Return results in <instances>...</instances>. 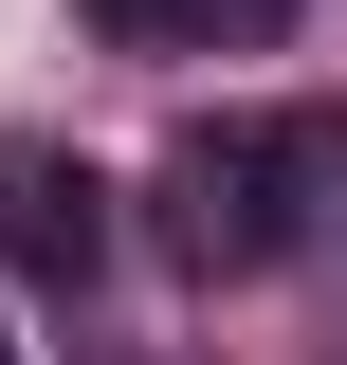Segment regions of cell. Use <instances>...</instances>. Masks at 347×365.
<instances>
[{"mask_svg": "<svg viewBox=\"0 0 347 365\" xmlns=\"http://www.w3.org/2000/svg\"><path fill=\"white\" fill-rule=\"evenodd\" d=\"M311 201H329V146L311 128H183L165 146V237L201 274H274L311 237Z\"/></svg>", "mask_w": 347, "mask_h": 365, "instance_id": "obj_1", "label": "cell"}, {"mask_svg": "<svg viewBox=\"0 0 347 365\" xmlns=\"http://www.w3.org/2000/svg\"><path fill=\"white\" fill-rule=\"evenodd\" d=\"M0 365H19V329H0Z\"/></svg>", "mask_w": 347, "mask_h": 365, "instance_id": "obj_4", "label": "cell"}, {"mask_svg": "<svg viewBox=\"0 0 347 365\" xmlns=\"http://www.w3.org/2000/svg\"><path fill=\"white\" fill-rule=\"evenodd\" d=\"M0 237H19L37 274H91L110 256V182H91L74 146H19V165H0Z\"/></svg>", "mask_w": 347, "mask_h": 365, "instance_id": "obj_2", "label": "cell"}, {"mask_svg": "<svg viewBox=\"0 0 347 365\" xmlns=\"http://www.w3.org/2000/svg\"><path fill=\"white\" fill-rule=\"evenodd\" d=\"M293 0H91V37H129V55H219V37H274Z\"/></svg>", "mask_w": 347, "mask_h": 365, "instance_id": "obj_3", "label": "cell"}]
</instances>
